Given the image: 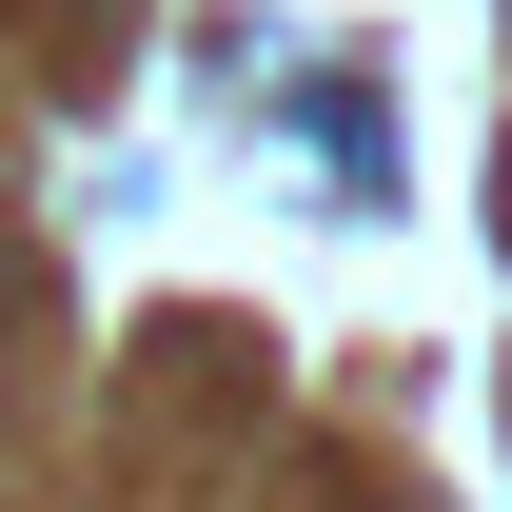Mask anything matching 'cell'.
<instances>
[{
  "instance_id": "7a4b0ae2",
  "label": "cell",
  "mask_w": 512,
  "mask_h": 512,
  "mask_svg": "<svg viewBox=\"0 0 512 512\" xmlns=\"http://www.w3.org/2000/svg\"><path fill=\"white\" fill-rule=\"evenodd\" d=\"M493 237H512V158H493Z\"/></svg>"
},
{
  "instance_id": "6da1fadb",
  "label": "cell",
  "mask_w": 512,
  "mask_h": 512,
  "mask_svg": "<svg viewBox=\"0 0 512 512\" xmlns=\"http://www.w3.org/2000/svg\"><path fill=\"white\" fill-rule=\"evenodd\" d=\"M316 158H335V197H394V119H375V79H316Z\"/></svg>"
}]
</instances>
